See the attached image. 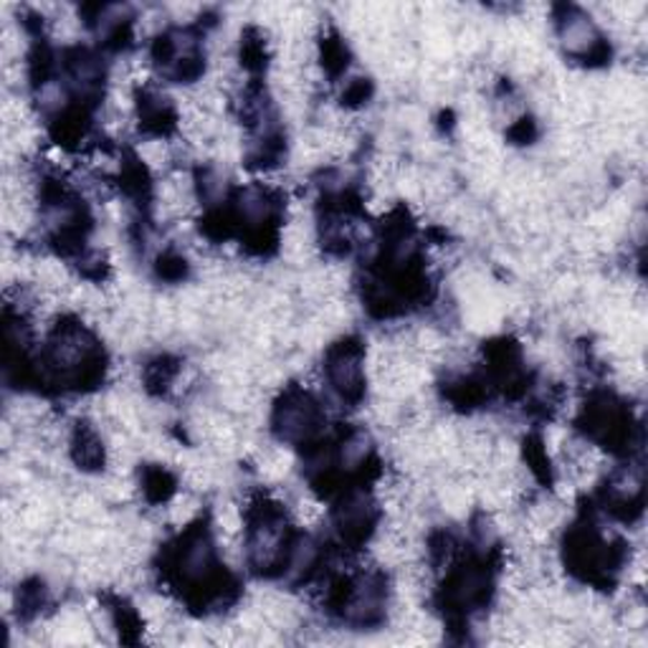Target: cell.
<instances>
[{
	"label": "cell",
	"instance_id": "cell-4",
	"mask_svg": "<svg viewBox=\"0 0 648 648\" xmlns=\"http://www.w3.org/2000/svg\"><path fill=\"white\" fill-rule=\"evenodd\" d=\"M368 451H370V438L365 433H352L342 443V463L347 469L358 467V463L368 459Z\"/></svg>",
	"mask_w": 648,
	"mask_h": 648
},
{
	"label": "cell",
	"instance_id": "cell-5",
	"mask_svg": "<svg viewBox=\"0 0 648 648\" xmlns=\"http://www.w3.org/2000/svg\"><path fill=\"white\" fill-rule=\"evenodd\" d=\"M297 519L302 525H317L319 519H322L325 515V507H322V501H319L317 497H302L297 501Z\"/></svg>",
	"mask_w": 648,
	"mask_h": 648
},
{
	"label": "cell",
	"instance_id": "cell-1",
	"mask_svg": "<svg viewBox=\"0 0 648 648\" xmlns=\"http://www.w3.org/2000/svg\"><path fill=\"white\" fill-rule=\"evenodd\" d=\"M319 408L307 392H289V396L281 400V406L273 413V426H277V433L289 443H299L312 438L319 431Z\"/></svg>",
	"mask_w": 648,
	"mask_h": 648
},
{
	"label": "cell",
	"instance_id": "cell-3",
	"mask_svg": "<svg viewBox=\"0 0 648 648\" xmlns=\"http://www.w3.org/2000/svg\"><path fill=\"white\" fill-rule=\"evenodd\" d=\"M560 41L562 49L568 51L570 57L578 59L596 57V53L604 49V41H600L596 23H592L590 16L582 11H568V16L560 18Z\"/></svg>",
	"mask_w": 648,
	"mask_h": 648
},
{
	"label": "cell",
	"instance_id": "cell-2",
	"mask_svg": "<svg viewBox=\"0 0 648 648\" xmlns=\"http://www.w3.org/2000/svg\"><path fill=\"white\" fill-rule=\"evenodd\" d=\"M327 376H330L332 388L342 398L360 396L365 378L362 352L352 342H342L340 347H335V350H330V358H327Z\"/></svg>",
	"mask_w": 648,
	"mask_h": 648
}]
</instances>
